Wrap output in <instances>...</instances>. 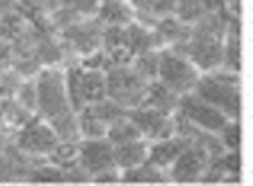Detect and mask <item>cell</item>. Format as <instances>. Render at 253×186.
Listing matches in <instances>:
<instances>
[{
  "label": "cell",
  "instance_id": "cell-23",
  "mask_svg": "<svg viewBox=\"0 0 253 186\" xmlns=\"http://www.w3.org/2000/svg\"><path fill=\"white\" fill-rule=\"evenodd\" d=\"M218 138H219V142L225 151H239V147L242 142L239 120L228 121V124L219 132Z\"/></svg>",
  "mask_w": 253,
  "mask_h": 186
},
{
  "label": "cell",
  "instance_id": "cell-14",
  "mask_svg": "<svg viewBox=\"0 0 253 186\" xmlns=\"http://www.w3.org/2000/svg\"><path fill=\"white\" fill-rule=\"evenodd\" d=\"M150 155V142L144 138L114 145V160L116 166L125 172L133 167H138L148 161Z\"/></svg>",
  "mask_w": 253,
  "mask_h": 186
},
{
  "label": "cell",
  "instance_id": "cell-4",
  "mask_svg": "<svg viewBox=\"0 0 253 186\" xmlns=\"http://www.w3.org/2000/svg\"><path fill=\"white\" fill-rule=\"evenodd\" d=\"M203 71L178 47L160 49L157 80L179 96L196 90Z\"/></svg>",
  "mask_w": 253,
  "mask_h": 186
},
{
  "label": "cell",
  "instance_id": "cell-11",
  "mask_svg": "<svg viewBox=\"0 0 253 186\" xmlns=\"http://www.w3.org/2000/svg\"><path fill=\"white\" fill-rule=\"evenodd\" d=\"M191 24H187L175 13L160 16L153 30L157 37L159 50L166 47H181L190 37Z\"/></svg>",
  "mask_w": 253,
  "mask_h": 186
},
{
  "label": "cell",
  "instance_id": "cell-20",
  "mask_svg": "<svg viewBox=\"0 0 253 186\" xmlns=\"http://www.w3.org/2000/svg\"><path fill=\"white\" fill-rule=\"evenodd\" d=\"M141 133L138 130V127L135 126V123L130 120L129 114L123 115L122 118H119L117 121H114L107 132V139L113 144V145H120L125 142H130L135 139H141Z\"/></svg>",
  "mask_w": 253,
  "mask_h": 186
},
{
  "label": "cell",
  "instance_id": "cell-5",
  "mask_svg": "<svg viewBox=\"0 0 253 186\" xmlns=\"http://www.w3.org/2000/svg\"><path fill=\"white\" fill-rule=\"evenodd\" d=\"M107 73V96L126 111L144 105L150 83L132 64L127 67L111 68Z\"/></svg>",
  "mask_w": 253,
  "mask_h": 186
},
{
  "label": "cell",
  "instance_id": "cell-9",
  "mask_svg": "<svg viewBox=\"0 0 253 186\" xmlns=\"http://www.w3.org/2000/svg\"><path fill=\"white\" fill-rule=\"evenodd\" d=\"M59 141L58 133L47 121L37 120L25 124L19 130L16 136V147L21 152L28 155H46L52 154Z\"/></svg>",
  "mask_w": 253,
  "mask_h": 186
},
{
  "label": "cell",
  "instance_id": "cell-7",
  "mask_svg": "<svg viewBox=\"0 0 253 186\" xmlns=\"http://www.w3.org/2000/svg\"><path fill=\"white\" fill-rule=\"evenodd\" d=\"M127 114L138 127L141 136L150 144L170 138L178 133L176 114L163 112L148 105H141L135 110L127 111Z\"/></svg>",
  "mask_w": 253,
  "mask_h": 186
},
{
  "label": "cell",
  "instance_id": "cell-17",
  "mask_svg": "<svg viewBox=\"0 0 253 186\" xmlns=\"http://www.w3.org/2000/svg\"><path fill=\"white\" fill-rule=\"evenodd\" d=\"M122 182L125 184H172L169 172L145 161L144 164L122 172Z\"/></svg>",
  "mask_w": 253,
  "mask_h": 186
},
{
  "label": "cell",
  "instance_id": "cell-18",
  "mask_svg": "<svg viewBox=\"0 0 253 186\" xmlns=\"http://www.w3.org/2000/svg\"><path fill=\"white\" fill-rule=\"evenodd\" d=\"M82 90L86 107L107 98V73L102 70L83 68Z\"/></svg>",
  "mask_w": 253,
  "mask_h": 186
},
{
  "label": "cell",
  "instance_id": "cell-25",
  "mask_svg": "<svg viewBox=\"0 0 253 186\" xmlns=\"http://www.w3.org/2000/svg\"><path fill=\"white\" fill-rule=\"evenodd\" d=\"M99 1H105V0H99Z\"/></svg>",
  "mask_w": 253,
  "mask_h": 186
},
{
  "label": "cell",
  "instance_id": "cell-21",
  "mask_svg": "<svg viewBox=\"0 0 253 186\" xmlns=\"http://www.w3.org/2000/svg\"><path fill=\"white\" fill-rule=\"evenodd\" d=\"M159 61H160V50H148L133 56L132 67L148 81L157 80L159 73Z\"/></svg>",
  "mask_w": 253,
  "mask_h": 186
},
{
  "label": "cell",
  "instance_id": "cell-15",
  "mask_svg": "<svg viewBox=\"0 0 253 186\" xmlns=\"http://www.w3.org/2000/svg\"><path fill=\"white\" fill-rule=\"evenodd\" d=\"M96 18L102 25L126 27L136 19V10L129 0H105L99 3Z\"/></svg>",
  "mask_w": 253,
  "mask_h": 186
},
{
  "label": "cell",
  "instance_id": "cell-2",
  "mask_svg": "<svg viewBox=\"0 0 253 186\" xmlns=\"http://www.w3.org/2000/svg\"><path fill=\"white\" fill-rule=\"evenodd\" d=\"M228 16L224 12L206 13L191 27L188 40L181 49L203 73L222 67L224 40L228 27Z\"/></svg>",
  "mask_w": 253,
  "mask_h": 186
},
{
  "label": "cell",
  "instance_id": "cell-19",
  "mask_svg": "<svg viewBox=\"0 0 253 186\" xmlns=\"http://www.w3.org/2000/svg\"><path fill=\"white\" fill-rule=\"evenodd\" d=\"M77 124L80 138L83 139H98L107 138L108 126L102 123L89 107H84L80 112H77Z\"/></svg>",
  "mask_w": 253,
  "mask_h": 186
},
{
  "label": "cell",
  "instance_id": "cell-10",
  "mask_svg": "<svg viewBox=\"0 0 253 186\" xmlns=\"http://www.w3.org/2000/svg\"><path fill=\"white\" fill-rule=\"evenodd\" d=\"M79 166L90 179L107 169L116 167L114 145L107 138L82 139L79 144Z\"/></svg>",
  "mask_w": 253,
  "mask_h": 186
},
{
  "label": "cell",
  "instance_id": "cell-8",
  "mask_svg": "<svg viewBox=\"0 0 253 186\" xmlns=\"http://www.w3.org/2000/svg\"><path fill=\"white\" fill-rule=\"evenodd\" d=\"M212 160V152L203 144L193 141L169 169L170 181L175 184L202 182Z\"/></svg>",
  "mask_w": 253,
  "mask_h": 186
},
{
  "label": "cell",
  "instance_id": "cell-1",
  "mask_svg": "<svg viewBox=\"0 0 253 186\" xmlns=\"http://www.w3.org/2000/svg\"><path fill=\"white\" fill-rule=\"evenodd\" d=\"M37 110L61 141H77L80 138L77 112L73 110L65 89L64 74L55 70L40 73L37 81Z\"/></svg>",
  "mask_w": 253,
  "mask_h": 186
},
{
  "label": "cell",
  "instance_id": "cell-12",
  "mask_svg": "<svg viewBox=\"0 0 253 186\" xmlns=\"http://www.w3.org/2000/svg\"><path fill=\"white\" fill-rule=\"evenodd\" d=\"M191 142H193L191 138H188L179 132L170 138H166V139H162L157 142H151L148 161L156 164L157 167L169 172V169L173 166V163L178 160V157L185 151V148Z\"/></svg>",
  "mask_w": 253,
  "mask_h": 186
},
{
  "label": "cell",
  "instance_id": "cell-13",
  "mask_svg": "<svg viewBox=\"0 0 253 186\" xmlns=\"http://www.w3.org/2000/svg\"><path fill=\"white\" fill-rule=\"evenodd\" d=\"M125 47L133 55H139L148 50H159L157 37L153 27H148L139 21H133L125 27Z\"/></svg>",
  "mask_w": 253,
  "mask_h": 186
},
{
  "label": "cell",
  "instance_id": "cell-6",
  "mask_svg": "<svg viewBox=\"0 0 253 186\" xmlns=\"http://www.w3.org/2000/svg\"><path fill=\"white\" fill-rule=\"evenodd\" d=\"M176 115L194 129L216 136L228 124V121H231V118H228L221 110L200 98L196 92L181 98Z\"/></svg>",
  "mask_w": 253,
  "mask_h": 186
},
{
  "label": "cell",
  "instance_id": "cell-24",
  "mask_svg": "<svg viewBox=\"0 0 253 186\" xmlns=\"http://www.w3.org/2000/svg\"><path fill=\"white\" fill-rule=\"evenodd\" d=\"M93 182L96 184H117V182H122V170L116 166V167H111V169H107L98 175H95L92 178Z\"/></svg>",
  "mask_w": 253,
  "mask_h": 186
},
{
  "label": "cell",
  "instance_id": "cell-22",
  "mask_svg": "<svg viewBox=\"0 0 253 186\" xmlns=\"http://www.w3.org/2000/svg\"><path fill=\"white\" fill-rule=\"evenodd\" d=\"M64 10L74 18H89L96 16L99 0H61Z\"/></svg>",
  "mask_w": 253,
  "mask_h": 186
},
{
  "label": "cell",
  "instance_id": "cell-3",
  "mask_svg": "<svg viewBox=\"0 0 253 186\" xmlns=\"http://www.w3.org/2000/svg\"><path fill=\"white\" fill-rule=\"evenodd\" d=\"M200 98L221 110L228 118L240 120L242 80L240 73L216 68L202 74L194 90Z\"/></svg>",
  "mask_w": 253,
  "mask_h": 186
},
{
  "label": "cell",
  "instance_id": "cell-16",
  "mask_svg": "<svg viewBox=\"0 0 253 186\" xmlns=\"http://www.w3.org/2000/svg\"><path fill=\"white\" fill-rule=\"evenodd\" d=\"M181 98L178 93H175L173 90H170L168 86H165L162 81L159 80H153L150 83L148 92H147V98L144 105H148L151 108L160 110L163 112H169V114H176Z\"/></svg>",
  "mask_w": 253,
  "mask_h": 186
}]
</instances>
